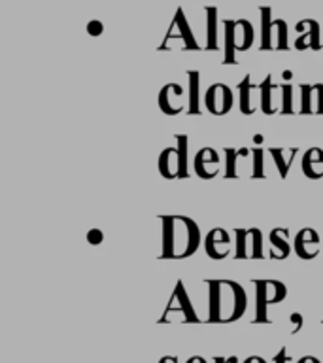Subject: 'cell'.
Listing matches in <instances>:
<instances>
[{"instance_id":"1","label":"cell","mask_w":323,"mask_h":363,"mask_svg":"<svg viewBox=\"0 0 323 363\" xmlns=\"http://www.w3.org/2000/svg\"><path fill=\"white\" fill-rule=\"evenodd\" d=\"M163 227L161 259H186L198 250L203 238L198 223L187 216H159Z\"/></svg>"},{"instance_id":"2","label":"cell","mask_w":323,"mask_h":363,"mask_svg":"<svg viewBox=\"0 0 323 363\" xmlns=\"http://www.w3.org/2000/svg\"><path fill=\"white\" fill-rule=\"evenodd\" d=\"M208 286V322L231 323L244 316L248 308L246 289L234 280H206Z\"/></svg>"},{"instance_id":"3","label":"cell","mask_w":323,"mask_h":363,"mask_svg":"<svg viewBox=\"0 0 323 363\" xmlns=\"http://www.w3.org/2000/svg\"><path fill=\"white\" fill-rule=\"evenodd\" d=\"M225 59L223 65H234L237 62V53L248 51L254 45L255 30L254 25L248 19H225Z\"/></svg>"},{"instance_id":"4","label":"cell","mask_w":323,"mask_h":363,"mask_svg":"<svg viewBox=\"0 0 323 363\" xmlns=\"http://www.w3.org/2000/svg\"><path fill=\"white\" fill-rule=\"evenodd\" d=\"M255 286V320L254 323H266V308L278 305L288 297V288L280 280H254Z\"/></svg>"},{"instance_id":"5","label":"cell","mask_w":323,"mask_h":363,"mask_svg":"<svg viewBox=\"0 0 323 363\" xmlns=\"http://www.w3.org/2000/svg\"><path fill=\"white\" fill-rule=\"evenodd\" d=\"M234 259H263V231L257 227L234 229Z\"/></svg>"},{"instance_id":"6","label":"cell","mask_w":323,"mask_h":363,"mask_svg":"<svg viewBox=\"0 0 323 363\" xmlns=\"http://www.w3.org/2000/svg\"><path fill=\"white\" fill-rule=\"evenodd\" d=\"M174 40H181V44H183V50L189 51H198L200 50V45H198L197 38H195V34H193L191 27H189V21H187L186 11L178 8L176 10V16L172 19V25H170L169 33L164 36L163 44L159 45V50L163 51L166 50V44L169 42H174Z\"/></svg>"},{"instance_id":"7","label":"cell","mask_w":323,"mask_h":363,"mask_svg":"<svg viewBox=\"0 0 323 363\" xmlns=\"http://www.w3.org/2000/svg\"><path fill=\"white\" fill-rule=\"evenodd\" d=\"M172 314H181V320H186V322L189 323L200 322V318L197 316V312H195V308H193L191 305V299H189V295H187L186 284L181 282V280L176 282L174 294L170 297V303L166 305V308H164L163 318H161L159 322H166V316H172Z\"/></svg>"},{"instance_id":"8","label":"cell","mask_w":323,"mask_h":363,"mask_svg":"<svg viewBox=\"0 0 323 363\" xmlns=\"http://www.w3.org/2000/svg\"><path fill=\"white\" fill-rule=\"evenodd\" d=\"M234 104V93L227 84L210 85L204 93V106L214 116H225Z\"/></svg>"},{"instance_id":"9","label":"cell","mask_w":323,"mask_h":363,"mask_svg":"<svg viewBox=\"0 0 323 363\" xmlns=\"http://www.w3.org/2000/svg\"><path fill=\"white\" fill-rule=\"evenodd\" d=\"M204 244V252L208 255L210 259H225L227 255L231 254L232 250V240H231V235L227 229L223 227H214L212 231L206 233V237L203 240Z\"/></svg>"},{"instance_id":"10","label":"cell","mask_w":323,"mask_h":363,"mask_svg":"<svg viewBox=\"0 0 323 363\" xmlns=\"http://www.w3.org/2000/svg\"><path fill=\"white\" fill-rule=\"evenodd\" d=\"M193 169H195V174L198 178L212 180L220 174L221 170L220 153L215 152L214 147H200L195 155V161H193Z\"/></svg>"},{"instance_id":"11","label":"cell","mask_w":323,"mask_h":363,"mask_svg":"<svg viewBox=\"0 0 323 363\" xmlns=\"http://www.w3.org/2000/svg\"><path fill=\"white\" fill-rule=\"evenodd\" d=\"M183 95L186 91L180 84H166L159 91V108L164 116H178L186 110L183 106Z\"/></svg>"},{"instance_id":"12","label":"cell","mask_w":323,"mask_h":363,"mask_svg":"<svg viewBox=\"0 0 323 363\" xmlns=\"http://www.w3.org/2000/svg\"><path fill=\"white\" fill-rule=\"evenodd\" d=\"M293 250L297 257L310 261L319 255V233L312 227H302L293 240Z\"/></svg>"},{"instance_id":"13","label":"cell","mask_w":323,"mask_h":363,"mask_svg":"<svg viewBox=\"0 0 323 363\" xmlns=\"http://www.w3.org/2000/svg\"><path fill=\"white\" fill-rule=\"evenodd\" d=\"M295 30L299 33L295 40V50H322V38H319V23L316 19H302L297 23Z\"/></svg>"},{"instance_id":"14","label":"cell","mask_w":323,"mask_h":363,"mask_svg":"<svg viewBox=\"0 0 323 363\" xmlns=\"http://www.w3.org/2000/svg\"><path fill=\"white\" fill-rule=\"evenodd\" d=\"M257 104H261V87L251 82L249 74H246L238 84V108L244 116H251L257 112Z\"/></svg>"},{"instance_id":"15","label":"cell","mask_w":323,"mask_h":363,"mask_svg":"<svg viewBox=\"0 0 323 363\" xmlns=\"http://www.w3.org/2000/svg\"><path fill=\"white\" fill-rule=\"evenodd\" d=\"M159 174L163 176L164 180L183 178V164H181L180 147L169 146L161 152V155H159Z\"/></svg>"},{"instance_id":"16","label":"cell","mask_w":323,"mask_h":363,"mask_svg":"<svg viewBox=\"0 0 323 363\" xmlns=\"http://www.w3.org/2000/svg\"><path fill=\"white\" fill-rule=\"evenodd\" d=\"M302 174L308 180H322L323 178V150L322 147H308L302 155Z\"/></svg>"},{"instance_id":"17","label":"cell","mask_w":323,"mask_h":363,"mask_svg":"<svg viewBox=\"0 0 323 363\" xmlns=\"http://www.w3.org/2000/svg\"><path fill=\"white\" fill-rule=\"evenodd\" d=\"M187 116H200V72L187 70Z\"/></svg>"},{"instance_id":"18","label":"cell","mask_w":323,"mask_h":363,"mask_svg":"<svg viewBox=\"0 0 323 363\" xmlns=\"http://www.w3.org/2000/svg\"><path fill=\"white\" fill-rule=\"evenodd\" d=\"M289 238V229L288 227H274L268 235V240H271V259H288L289 254H291V246L288 242Z\"/></svg>"},{"instance_id":"19","label":"cell","mask_w":323,"mask_h":363,"mask_svg":"<svg viewBox=\"0 0 323 363\" xmlns=\"http://www.w3.org/2000/svg\"><path fill=\"white\" fill-rule=\"evenodd\" d=\"M297 147H291V150H283V147H271L268 153H271L272 161L276 164L278 174L282 180H285L289 174V170H291V164H293L295 157H297Z\"/></svg>"},{"instance_id":"20","label":"cell","mask_w":323,"mask_h":363,"mask_svg":"<svg viewBox=\"0 0 323 363\" xmlns=\"http://www.w3.org/2000/svg\"><path fill=\"white\" fill-rule=\"evenodd\" d=\"M225 178H238L240 176V169H238V161L246 159L251 155V150L248 147H225Z\"/></svg>"},{"instance_id":"21","label":"cell","mask_w":323,"mask_h":363,"mask_svg":"<svg viewBox=\"0 0 323 363\" xmlns=\"http://www.w3.org/2000/svg\"><path fill=\"white\" fill-rule=\"evenodd\" d=\"M204 11H206V45H204V50L217 51L220 50V45H217V23H220L217 8L206 6Z\"/></svg>"},{"instance_id":"22","label":"cell","mask_w":323,"mask_h":363,"mask_svg":"<svg viewBox=\"0 0 323 363\" xmlns=\"http://www.w3.org/2000/svg\"><path fill=\"white\" fill-rule=\"evenodd\" d=\"M261 87V112L265 113V116H272V113H276L278 110L274 108V91L280 87L272 82V76H265V79L259 84Z\"/></svg>"},{"instance_id":"23","label":"cell","mask_w":323,"mask_h":363,"mask_svg":"<svg viewBox=\"0 0 323 363\" xmlns=\"http://www.w3.org/2000/svg\"><path fill=\"white\" fill-rule=\"evenodd\" d=\"M261 13V51H272V42H271V34H272V23H274V17H272V8L271 6H261L259 8Z\"/></svg>"},{"instance_id":"24","label":"cell","mask_w":323,"mask_h":363,"mask_svg":"<svg viewBox=\"0 0 323 363\" xmlns=\"http://www.w3.org/2000/svg\"><path fill=\"white\" fill-rule=\"evenodd\" d=\"M272 48L278 51L289 50V28L288 23L283 19H274L272 23V34H271Z\"/></svg>"},{"instance_id":"25","label":"cell","mask_w":323,"mask_h":363,"mask_svg":"<svg viewBox=\"0 0 323 363\" xmlns=\"http://www.w3.org/2000/svg\"><path fill=\"white\" fill-rule=\"evenodd\" d=\"M251 157H254V164H251V178H266L265 172V150L259 146H255L251 150Z\"/></svg>"},{"instance_id":"26","label":"cell","mask_w":323,"mask_h":363,"mask_svg":"<svg viewBox=\"0 0 323 363\" xmlns=\"http://www.w3.org/2000/svg\"><path fill=\"white\" fill-rule=\"evenodd\" d=\"M280 93H282V108H280V113H295L293 108V85L282 84L280 85Z\"/></svg>"},{"instance_id":"27","label":"cell","mask_w":323,"mask_h":363,"mask_svg":"<svg viewBox=\"0 0 323 363\" xmlns=\"http://www.w3.org/2000/svg\"><path fill=\"white\" fill-rule=\"evenodd\" d=\"M176 146L180 147L181 164H183V178H189V159H187V150H189V138L187 135H176Z\"/></svg>"},{"instance_id":"28","label":"cell","mask_w":323,"mask_h":363,"mask_svg":"<svg viewBox=\"0 0 323 363\" xmlns=\"http://www.w3.org/2000/svg\"><path fill=\"white\" fill-rule=\"evenodd\" d=\"M300 113L312 116V84H300Z\"/></svg>"},{"instance_id":"29","label":"cell","mask_w":323,"mask_h":363,"mask_svg":"<svg viewBox=\"0 0 323 363\" xmlns=\"http://www.w3.org/2000/svg\"><path fill=\"white\" fill-rule=\"evenodd\" d=\"M312 113L323 116V84H312Z\"/></svg>"},{"instance_id":"30","label":"cell","mask_w":323,"mask_h":363,"mask_svg":"<svg viewBox=\"0 0 323 363\" xmlns=\"http://www.w3.org/2000/svg\"><path fill=\"white\" fill-rule=\"evenodd\" d=\"M104 240V233L101 231V229H96V227H93L89 233H87V242L93 244V246H98V244Z\"/></svg>"},{"instance_id":"31","label":"cell","mask_w":323,"mask_h":363,"mask_svg":"<svg viewBox=\"0 0 323 363\" xmlns=\"http://www.w3.org/2000/svg\"><path fill=\"white\" fill-rule=\"evenodd\" d=\"M102 33H104V25H102V21L93 19V21L87 23V34H89V36H101Z\"/></svg>"},{"instance_id":"32","label":"cell","mask_w":323,"mask_h":363,"mask_svg":"<svg viewBox=\"0 0 323 363\" xmlns=\"http://www.w3.org/2000/svg\"><path fill=\"white\" fill-rule=\"evenodd\" d=\"M289 320H291V323H293V329H291V333H299V329L302 328V314H299V312H293L291 316H289Z\"/></svg>"},{"instance_id":"33","label":"cell","mask_w":323,"mask_h":363,"mask_svg":"<svg viewBox=\"0 0 323 363\" xmlns=\"http://www.w3.org/2000/svg\"><path fill=\"white\" fill-rule=\"evenodd\" d=\"M291 362V357H289L288 350L285 348H280L276 356H274V363H289Z\"/></svg>"},{"instance_id":"34","label":"cell","mask_w":323,"mask_h":363,"mask_svg":"<svg viewBox=\"0 0 323 363\" xmlns=\"http://www.w3.org/2000/svg\"><path fill=\"white\" fill-rule=\"evenodd\" d=\"M244 363H266V359H263L261 356H249L244 359Z\"/></svg>"},{"instance_id":"35","label":"cell","mask_w":323,"mask_h":363,"mask_svg":"<svg viewBox=\"0 0 323 363\" xmlns=\"http://www.w3.org/2000/svg\"><path fill=\"white\" fill-rule=\"evenodd\" d=\"M297 363H322V362H319V359L314 356H305V357H300Z\"/></svg>"},{"instance_id":"36","label":"cell","mask_w":323,"mask_h":363,"mask_svg":"<svg viewBox=\"0 0 323 363\" xmlns=\"http://www.w3.org/2000/svg\"><path fill=\"white\" fill-rule=\"evenodd\" d=\"M159 363H178V357L176 356H164L159 359Z\"/></svg>"},{"instance_id":"37","label":"cell","mask_w":323,"mask_h":363,"mask_svg":"<svg viewBox=\"0 0 323 363\" xmlns=\"http://www.w3.org/2000/svg\"><path fill=\"white\" fill-rule=\"evenodd\" d=\"M186 363H208V362H206V359H204V357H200V356H193V357H189Z\"/></svg>"},{"instance_id":"38","label":"cell","mask_w":323,"mask_h":363,"mask_svg":"<svg viewBox=\"0 0 323 363\" xmlns=\"http://www.w3.org/2000/svg\"><path fill=\"white\" fill-rule=\"evenodd\" d=\"M263 140H265V136H263V135H254L255 146H261V144H263Z\"/></svg>"},{"instance_id":"39","label":"cell","mask_w":323,"mask_h":363,"mask_svg":"<svg viewBox=\"0 0 323 363\" xmlns=\"http://www.w3.org/2000/svg\"><path fill=\"white\" fill-rule=\"evenodd\" d=\"M282 78H283V82H289V79L293 78V72H291V70H283Z\"/></svg>"},{"instance_id":"40","label":"cell","mask_w":323,"mask_h":363,"mask_svg":"<svg viewBox=\"0 0 323 363\" xmlns=\"http://www.w3.org/2000/svg\"><path fill=\"white\" fill-rule=\"evenodd\" d=\"M214 363H231V359H227V357L217 356V357H214Z\"/></svg>"}]
</instances>
